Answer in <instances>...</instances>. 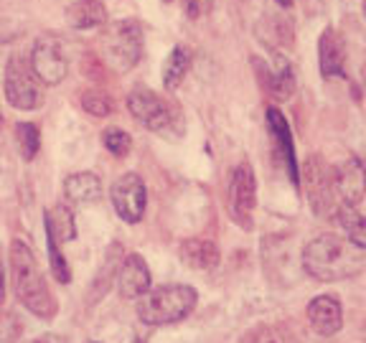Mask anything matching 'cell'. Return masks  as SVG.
<instances>
[{
	"instance_id": "obj_1",
	"label": "cell",
	"mask_w": 366,
	"mask_h": 343,
	"mask_svg": "<svg viewBox=\"0 0 366 343\" xmlns=\"http://www.w3.org/2000/svg\"><path fill=\"white\" fill-rule=\"evenodd\" d=\"M366 267L361 247L338 234H318L303 247V269L318 282L351 280Z\"/></svg>"
},
{
	"instance_id": "obj_2",
	"label": "cell",
	"mask_w": 366,
	"mask_h": 343,
	"mask_svg": "<svg viewBox=\"0 0 366 343\" xmlns=\"http://www.w3.org/2000/svg\"><path fill=\"white\" fill-rule=\"evenodd\" d=\"M11 272L13 287H16V295L23 303V308L31 310L36 318L51 320L56 315V300L46 285L31 247L21 239L11 242Z\"/></svg>"
},
{
	"instance_id": "obj_3",
	"label": "cell",
	"mask_w": 366,
	"mask_h": 343,
	"mask_svg": "<svg viewBox=\"0 0 366 343\" xmlns=\"http://www.w3.org/2000/svg\"><path fill=\"white\" fill-rule=\"evenodd\" d=\"M199 303V295L191 285H163L150 290L137 303V318L145 326H171L183 320Z\"/></svg>"
},
{
	"instance_id": "obj_4",
	"label": "cell",
	"mask_w": 366,
	"mask_h": 343,
	"mask_svg": "<svg viewBox=\"0 0 366 343\" xmlns=\"http://www.w3.org/2000/svg\"><path fill=\"white\" fill-rule=\"evenodd\" d=\"M6 99L11 107L31 112L44 104V86L31 64L23 56H11L6 66Z\"/></svg>"
},
{
	"instance_id": "obj_5",
	"label": "cell",
	"mask_w": 366,
	"mask_h": 343,
	"mask_svg": "<svg viewBox=\"0 0 366 343\" xmlns=\"http://www.w3.org/2000/svg\"><path fill=\"white\" fill-rule=\"evenodd\" d=\"M104 51H107V61L117 71H130L143 56V26L135 18L114 23L104 41Z\"/></svg>"
},
{
	"instance_id": "obj_6",
	"label": "cell",
	"mask_w": 366,
	"mask_h": 343,
	"mask_svg": "<svg viewBox=\"0 0 366 343\" xmlns=\"http://www.w3.org/2000/svg\"><path fill=\"white\" fill-rule=\"evenodd\" d=\"M305 191H308L310 206L318 217H333L341 206L336 191V168L328 166L326 160H305Z\"/></svg>"
},
{
	"instance_id": "obj_7",
	"label": "cell",
	"mask_w": 366,
	"mask_h": 343,
	"mask_svg": "<svg viewBox=\"0 0 366 343\" xmlns=\"http://www.w3.org/2000/svg\"><path fill=\"white\" fill-rule=\"evenodd\" d=\"M127 109L140 125L153 132H166L178 120L176 107L168 104L160 94H155L153 89H145V86H137L127 94Z\"/></svg>"
},
{
	"instance_id": "obj_8",
	"label": "cell",
	"mask_w": 366,
	"mask_h": 343,
	"mask_svg": "<svg viewBox=\"0 0 366 343\" xmlns=\"http://www.w3.org/2000/svg\"><path fill=\"white\" fill-rule=\"evenodd\" d=\"M257 206V178L249 163H239L229 178V214L244 229H252V212Z\"/></svg>"
},
{
	"instance_id": "obj_9",
	"label": "cell",
	"mask_w": 366,
	"mask_h": 343,
	"mask_svg": "<svg viewBox=\"0 0 366 343\" xmlns=\"http://www.w3.org/2000/svg\"><path fill=\"white\" fill-rule=\"evenodd\" d=\"M109 199L117 217L127 224H137L145 214V199H148V191H145L143 178L137 173H122L117 181L112 183L109 189Z\"/></svg>"
},
{
	"instance_id": "obj_10",
	"label": "cell",
	"mask_w": 366,
	"mask_h": 343,
	"mask_svg": "<svg viewBox=\"0 0 366 343\" xmlns=\"http://www.w3.org/2000/svg\"><path fill=\"white\" fill-rule=\"evenodd\" d=\"M31 69L36 71L41 84H59L66 79L69 61L56 39L46 36V39L36 41L34 51H31Z\"/></svg>"
},
{
	"instance_id": "obj_11",
	"label": "cell",
	"mask_w": 366,
	"mask_h": 343,
	"mask_svg": "<svg viewBox=\"0 0 366 343\" xmlns=\"http://www.w3.org/2000/svg\"><path fill=\"white\" fill-rule=\"evenodd\" d=\"M336 191L341 204L359 206L366 196V166L359 158H346L336 168Z\"/></svg>"
},
{
	"instance_id": "obj_12",
	"label": "cell",
	"mask_w": 366,
	"mask_h": 343,
	"mask_svg": "<svg viewBox=\"0 0 366 343\" xmlns=\"http://www.w3.org/2000/svg\"><path fill=\"white\" fill-rule=\"evenodd\" d=\"M117 290L125 300H140L150 290V269L140 254H127L117 269Z\"/></svg>"
},
{
	"instance_id": "obj_13",
	"label": "cell",
	"mask_w": 366,
	"mask_h": 343,
	"mask_svg": "<svg viewBox=\"0 0 366 343\" xmlns=\"http://www.w3.org/2000/svg\"><path fill=\"white\" fill-rule=\"evenodd\" d=\"M308 323L318 336H336L343 328V308L336 295H318L308 305Z\"/></svg>"
},
{
	"instance_id": "obj_14",
	"label": "cell",
	"mask_w": 366,
	"mask_h": 343,
	"mask_svg": "<svg viewBox=\"0 0 366 343\" xmlns=\"http://www.w3.org/2000/svg\"><path fill=\"white\" fill-rule=\"evenodd\" d=\"M318 59H320V74L326 76V79L346 74V44H343V36L336 29H326L320 34Z\"/></svg>"
},
{
	"instance_id": "obj_15",
	"label": "cell",
	"mask_w": 366,
	"mask_h": 343,
	"mask_svg": "<svg viewBox=\"0 0 366 343\" xmlns=\"http://www.w3.org/2000/svg\"><path fill=\"white\" fill-rule=\"evenodd\" d=\"M178 257L189 269H196V272H209L219 264L222 254H219V247L214 244L212 239H183L181 247H178Z\"/></svg>"
},
{
	"instance_id": "obj_16",
	"label": "cell",
	"mask_w": 366,
	"mask_h": 343,
	"mask_svg": "<svg viewBox=\"0 0 366 343\" xmlns=\"http://www.w3.org/2000/svg\"><path fill=\"white\" fill-rule=\"evenodd\" d=\"M267 127L272 132L274 143H277V150H280L282 160H285L287 173H290V181L300 183V173H297V160H295V148H292V135H290V127H287L285 117L277 107H269L267 109Z\"/></svg>"
},
{
	"instance_id": "obj_17",
	"label": "cell",
	"mask_w": 366,
	"mask_h": 343,
	"mask_svg": "<svg viewBox=\"0 0 366 343\" xmlns=\"http://www.w3.org/2000/svg\"><path fill=\"white\" fill-rule=\"evenodd\" d=\"M104 21H107V8L102 0H74L66 8V23L71 29H97Z\"/></svg>"
},
{
	"instance_id": "obj_18",
	"label": "cell",
	"mask_w": 366,
	"mask_h": 343,
	"mask_svg": "<svg viewBox=\"0 0 366 343\" xmlns=\"http://www.w3.org/2000/svg\"><path fill=\"white\" fill-rule=\"evenodd\" d=\"M64 194L74 204H94L102 196V183L94 173H74L64 181Z\"/></svg>"
},
{
	"instance_id": "obj_19",
	"label": "cell",
	"mask_w": 366,
	"mask_h": 343,
	"mask_svg": "<svg viewBox=\"0 0 366 343\" xmlns=\"http://www.w3.org/2000/svg\"><path fill=\"white\" fill-rule=\"evenodd\" d=\"M257 36L262 44H267L269 49H285V46H292V26L280 16H262V21L257 23Z\"/></svg>"
},
{
	"instance_id": "obj_20",
	"label": "cell",
	"mask_w": 366,
	"mask_h": 343,
	"mask_svg": "<svg viewBox=\"0 0 366 343\" xmlns=\"http://www.w3.org/2000/svg\"><path fill=\"white\" fill-rule=\"evenodd\" d=\"M262 86L274 99H290L295 91V71H292L290 61H280L274 69H264Z\"/></svg>"
},
{
	"instance_id": "obj_21",
	"label": "cell",
	"mask_w": 366,
	"mask_h": 343,
	"mask_svg": "<svg viewBox=\"0 0 366 343\" xmlns=\"http://www.w3.org/2000/svg\"><path fill=\"white\" fill-rule=\"evenodd\" d=\"M333 219H336V224L343 229L346 239L354 242L361 249H366V217L356 212V206L341 204L336 209V214H333Z\"/></svg>"
},
{
	"instance_id": "obj_22",
	"label": "cell",
	"mask_w": 366,
	"mask_h": 343,
	"mask_svg": "<svg viewBox=\"0 0 366 343\" xmlns=\"http://www.w3.org/2000/svg\"><path fill=\"white\" fill-rule=\"evenodd\" d=\"M191 66V51L186 46H176L171 51V56L166 59V66H163V84L166 89L176 91L183 84V76Z\"/></svg>"
},
{
	"instance_id": "obj_23",
	"label": "cell",
	"mask_w": 366,
	"mask_h": 343,
	"mask_svg": "<svg viewBox=\"0 0 366 343\" xmlns=\"http://www.w3.org/2000/svg\"><path fill=\"white\" fill-rule=\"evenodd\" d=\"M46 227L51 229L56 242H71L76 237V224L74 214L69 212L66 206H54L51 212H46Z\"/></svg>"
},
{
	"instance_id": "obj_24",
	"label": "cell",
	"mask_w": 366,
	"mask_h": 343,
	"mask_svg": "<svg viewBox=\"0 0 366 343\" xmlns=\"http://www.w3.org/2000/svg\"><path fill=\"white\" fill-rule=\"evenodd\" d=\"M16 137H18V150H21L23 160H34L36 153H39V148H41L39 125H34V122H18Z\"/></svg>"
},
{
	"instance_id": "obj_25",
	"label": "cell",
	"mask_w": 366,
	"mask_h": 343,
	"mask_svg": "<svg viewBox=\"0 0 366 343\" xmlns=\"http://www.w3.org/2000/svg\"><path fill=\"white\" fill-rule=\"evenodd\" d=\"M46 242H49V262H51L54 277H56L61 285H66V282L71 280V272H69L66 259H64V254L59 252V242H56V237H54V232L49 227H46Z\"/></svg>"
},
{
	"instance_id": "obj_26",
	"label": "cell",
	"mask_w": 366,
	"mask_h": 343,
	"mask_svg": "<svg viewBox=\"0 0 366 343\" xmlns=\"http://www.w3.org/2000/svg\"><path fill=\"white\" fill-rule=\"evenodd\" d=\"M79 102H81V107H84L89 114H94V117H107V114L112 112V99H109V94L102 89L81 91Z\"/></svg>"
},
{
	"instance_id": "obj_27",
	"label": "cell",
	"mask_w": 366,
	"mask_h": 343,
	"mask_svg": "<svg viewBox=\"0 0 366 343\" xmlns=\"http://www.w3.org/2000/svg\"><path fill=\"white\" fill-rule=\"evenodd\" d=\"M102 143H104V148H107L109 153L117 155V158H122V155L130 153L132 137H130V132L120 130V127H107V130L102 132Z\"/></svg>"
},
{
	"instance_id": "obj_28",
	"label": "cell",
	"mask_w": 366,
	"mask_h": 343,
	"mask_svg": "<svg viewBox=\"0 0 366 343\" xmlns=\"http://www.w3.org/2000/svg\"><path fill=\"white\" fill-rule=\"evenodd\" d=\"M242 343H290V338H287L277 326L262 323V326H254L252 331H247L244 338H242Z\"/></svg>"
},
{
	"instance_id": "obj_29",
	"label": "cell",
	"mask_w": 366,
	"mask_h": 343,
	"mask_svg": "<svg viewBox=\"0 0 366 343\" xmlns=\"http://www.w3.org/2000/svg\"><path fill=\"white\" fill-rule=\"evenodd\" d=\"M23 328L18 323L16 313H3L0 315V343H16L21 338Z\"/></svg>"
},
{
	"instance_id": "obj_30",
	"label": "cell",
	"mask_w": 366,
	"mask_h": 343,
	"mask_svg": "<svg viewBox=\"0 0 366 343\" xmlns=\"http://www.w3.org/2000/svg\"><path fill=\"white\" fill-rule=\"evenodd\" d=\"M181 6H183V11H186V16H189L191 21H196V18H201L209 11L212 0H181Z\"/></svg>"
},
{
	"instance_id": "obj_31",
	"label": "cell",
	"mask_w": 366,
	"mask_h": 343,
	"mask_svg": "<svg viewBox=\"0 0 366 343\" xmlns=\"http://www.w3.org/2000/svg\"><path fill=\"white\" fill-rule=\"evenodd\" d=\"M6 300V280H3V264H0V303Z\"/></svg>"
},
{
	"instance_id": "obj_32",
	"label": "cell",
	"mask_w": 366,
	"mask_h": 343,
	"mask_svg": "<svg viewBox=\"0 0 366 343\" xmlns=\"http://www.w3.org/2000/svg\"><path fill=\"white\" fill-rule=\"evenodd\" d=\"M277 6H282V8H290L292 6V0H274Z\"/></svg>"
},
{
	"instance_id": "obj_33",
	"label": "cell",
	"mask_w": 366,
	"mask_h": 343,
	"mask_svg": "<svg viewBox=\"0 0 366 343\" xmlns=\"http://www.w3.org/2000/svg\"><path fill=\"white\" fill-rule=\"evenodd\" d=\"M361 81H364V97H366V64H364V69H361Z\"/></svg>"
},
{
	"instance_id": "obj_34",
	"label": "cell",
	"mask_w": 366,
	"mask_h": 343,
	"mask_svg": "<svg viewBox=\"0 0 366 343\" xmlns=\"http://www.w3.org/2000/svg\"><path fill=\"white\" fill-rule=\"evenodd\" d=\"M364 13H366V3H364Z\"/></svg>"
},
{
	"instance_id": "obj_35",
	"label": "cell",
	"mask_w": 366,
	"mask_h": 343,
	"mask_svg": "<svg viewBox=\"0 0 366 343\" xmlns=\"http://www.w3.org/2000/svg\"><path fill=\"white\" fill-rule=\"evenodd\" d=\"M92 343H94V341H92Z\"/></svg>"
}]
</instances>
